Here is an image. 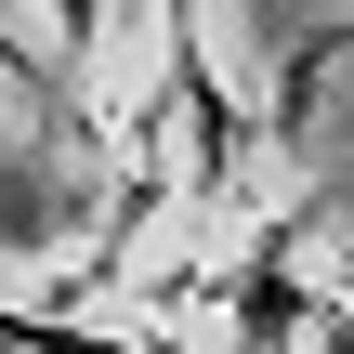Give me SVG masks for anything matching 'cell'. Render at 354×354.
Returning a JSON list of instances; mask_svg holds the SVG:
<instances>
[{
    "instance_id": "6da1fadb",
    "label": "cell",
    "mask_w": 354,
    "mask_h": 354,
    "mask_svg": "<svg viewBox=\"0 0 354 354\" xmlns=\"http://www.w3.org/2000/svg\"><path fill=\"white\" fill-rule=\"evenodd\" d=\"M53 236H79V184H66L39 145L0 131V263H39Z\"/></svg>"
},
{
    "instance_id": "7a4b0ae2",
    "label": "cell",
    "mask_w": 354,
    "mask_h": 354,
    "mask_svg": "<svg viewBox=\"0 0 354 354\" xmlns=\"http://www.w3.org/2000/svg\"><path fill=\"white\" fill-rule=\"evenodd\" d=\"M0 354H171V342H105V328H79V315H13V302H0Z\"/></svg>"
},
{
    "instance_id": "3957f363",
    "label": "cell",
    "mask_w": 354,
    "mask_h": 354,
    "mask_svg": "<svg viewBox=\"0 0 354 354\" xmlns=\"http://www.w3.org/2000/svg\"><path fill=\"white\" fill-rule=\"evenodd\" d=\"M328 66H342V26H315V53H289V79H276V118H289V145H302V118H328Z\"/></svg>"
},
{
    "instance_id": "277c9868",
    "label": "cell",
    "mask_w": 354,
    "mask_h": 354,
    "mask_svg": "<svg viewBox=\"0 0 354 354\" xmlns=\"http://www.w3.org/2000/svg\"><path fill=\"white\" fill-rule=\"evenodd\" d=\"M53 26H66V39L92 53V26H105V0H53Z\"/></svg>"
}]
</instances>
